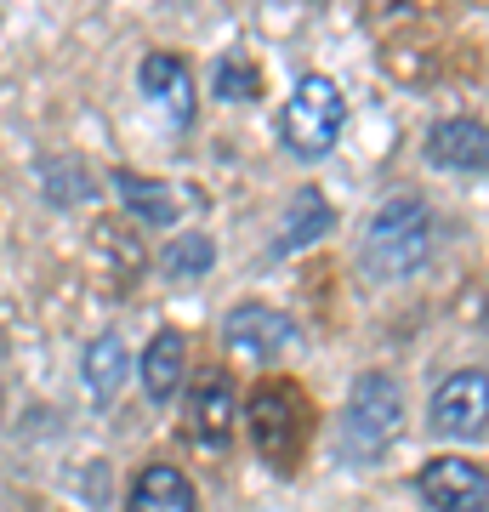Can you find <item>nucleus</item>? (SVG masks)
Instances as JSON below:
<instances>
[{
	"label": "nucleus",
	"mask_w": 489,
	"mask_h": 512,
	"mask_svg": "<svg viewBox=\"0 0 489 512\" xmlns=\"http://www.w3.org/2000/svg\"><path fill=\"white\" fill-rule=\"evenodd\" d=\"M421 501L433 512H484L489 507V473L467 456H438L416 478Z\"/></svg>",
	"instance_id": "5"
},
{
	"label": "nucleus",
	"mask_w": 489,
	"mask_h": 512,
	"mask_svg": "<svg viewBox=\"0 0 489 512\" xmlns=\"http://www.w3.org/2000/svg\"><path fill=\"white\" fill-rule=\"evenodd\" d=\"M217 262V245H211V234H177L171 245L160 251V268L165 279H177V285H188V279H200L205 268Z\"/></svg>",
	"instance_id": "16"
},
{
	"label": "nucleus",
	"mask_w": 489,
	"mask_h": 512,
	"mask_svg": "<svg viewBox=\"0 0 489 512\" xmlns=\"http://www.w3.org/2000/svg\"><path fill=\"white\" fill-rule=\"evenodd\" d=\"M347 126V97L330 74H302L285 109V148L296 160H325Z\"/></svg>",
	"instance_id": "3"
},
{
	"label": "nucleus",
	"mask_w": 489,
	"mask_h": 512,
	"mask_svg": "<svg viewBox=\"0 0 489 512\" xmlns=\"http://www.w3.org/2000/svg\"><path fill=\"white\" fill-rule=\"evenodd\" d=\"M330 228H336V211L325 205V194H319V188H296V200H290V211H285L279 251H302V245H313V239L330 234Z\"/></svg>",
	"instance_id": "14"
},
{
	"label": "nucleus",
	"mask_w": 489,
	"mask_h": 512,
	"mask_svg": "<svg viewBox=\"0 0 489 512\" xmlns=\"http://www.w3.org/2000/svg\"><path fill=\"white\" fill-rule=\"evenodd\" d=\"M126 370H131V353H126V342L120 336H97L86 348V387H91V399L97 404H109L114 393H120V382H126Z\"/></svg>",
	"instance_id": "15"
},
{
	"label": "nucleus",
	"mask_w": 489,
	"mask_h": 512,
	"mask_svg": "<svg viewBox=\"0 0 489 512\" xmlns=\"http://www.w3.org/2000/svg\"><path fill=\"white\" fill-rule=\"evenodd\" d=\"M433 251V211L416 194L376 205V217L364 228V268L376 279H410Z\"/></svg>",
	"instance_id": "1"
},
{
	"label": "nucleus",
	"mask_w": 489,
	"mask_h": 512,
	"mask_svg": "<svg viewBox=\"0 0 489 512\" xmlns=\"http://www.w3.org/2000/svg\"><path fill=\"white\" fill-rule=\"evenodd\" d=\"M245 427H251V444L262 450L268 467H279V473L296 467V456H302V399L290 387H256L251 404H245Z\"/></svg>",
	"instance_id": "4"
},
{
	"label": "nucleus",
	"mask_w": 489,
	"mask_h": 512,
	"mask_svg": "<svg viewBox=\"0 0 489 512\" xmlns=\"http://www.w3.org/2000/svg\"><path fill=\"white\" fill-rule=\"evenodd\" d=\"M194 484L177 467H143L131 484V512H194Z\"/></svg>",
	"instance_id": "12"
},
{
	"label": "nucleus",
	"mask_w": 489,
	"mask_h": 512,
	"mask_svg": "<svg viewBox=\"0 0 489 512\" xmlns=\"http://www.w3.org/2000/svg\"><path fill=\"white\" fill-rule=\"evenodd\" d=\"M114 188H120V200H126L131 217L148 222V228H171L177 222V194L165 183H148L137 171H114Z\"/></svg>",
	"instance_id": "13"
},
{
	"label": "nucleus",
	"mask_w": 489,
	"mask_h": 512,
	"mask_svg": "<svg viewBox=\"0 0 489 512\" xmlns=\"http://www.w3.org/2000/svg\"><path fill=\"white\" fill-rule=\"evenodd\" d=\"M234 421H239V399L228 376H205L194 387V399H188V433L200 444H228L234 439Z\"/></svg>",
	"instance_id": "8"
},
{
	"label": "nucleus",
	"mask_w": 489,
	"mask_h": 512,
	"mask_svg": "<svg viewBox=\"0 0 489 512\" xmlns=\"http://www.w3.org/2000/svg\"><path fill=\"white\" fill-rule=\"evenodd\" d=\"M251 92H256V69L239 52L222 57V63H217V97H222V103H245Z\"/></svg>",
	"instance_id": "17"
},
{
	"label": "nucleus",
	"mask_w": 489,
	"mask_h": 512,
	"mask_svg": "<svg viewBox=\"0 0 489 512\" xmlns=\"http://www.w3.org/2000/svg\"><path fill=\"white\" fill-rule=\"evenodd\" d=\"M427 160L444 171H484L489 165V131L478 120H438L427 137Z\"/></svg>",
	"instance_id": "10"
},
{
	"label": "nucleus",
	"mask_w": 489,
	"mask_h": 512,
	"mask_svg": "<svg viewBox=\"0 0 489 512\" xmlns=\"http://www.w3.org/2000/svg\"><path fill=\"white\" fill-rule=\"evenodd\" d=\"M399 433H404V387L387 370H364L342 410V456L353 467H364L381 450H393Z\"/></svg>",
	"instance_id": "2"
},
{
	"label": "nucleus",
	"mask_w": 489,
	"mask_h": 512,
	"mask_svg": "<svg viewBox=\"0 0 489 512\" xmlns=\"http://www.w3.org/2000/svg\"><path fill=\"white\" fill-rule=\"evenodd\" d=\"M137 80H143V92L160 103L171 120H188L194 114V74H188V63L182 57H171V52H148L143 57V69H137Z\"/></svg>",
	"instance_id": "9"
},
{
	"label": "nucleus",
	"mask_w": 489,
	"mask_h": 512,
	"mask_svg": "<svg viewBox=\"0 0 489 512\" xmlns=\"http://www.w3.org/2000/svg\"><path fill=\"white\" fill-rule=\"evenodd\" d=\"M489 427V376L484 370H455L433 393V433L444 439H478Z\"/></svg>",
	"instance_id": "7"
},
{
	"label": "nucleus",
	"mask_w": 489,
	"mask_h": 512,
	"mask_svg": "<svg viewBox=\"0 0 489 512\" xmlns=\"http://www.w3.org/2000/svg\"><path fill=\"white\" fill-rule=\"evenodd\" d=\"M182 370H188V342H182V330H160V336L148 342L143 365H137V376H143V393H148L154 404H165V399L182 387Z\"/></svg>",
	"instance_id": "11"
},
{
	"label": "nucleus",
	"mask_w": 489,
	"mask_h": 512,
	"mask_svg": "<svg viewBox=\"0 0 489 512\" xmlns=\"http://www.w3.org/2000/svg\"><path fill=\"white\" fill-rule=\"evenodd\" d=\"M222 336H228V353H234V359L268 365V359H279V353L296 342V325H290L279 308H268V302H239V308L228 313Z\"/></svg>",
	"instance_id": "6"
}]
</instances>
